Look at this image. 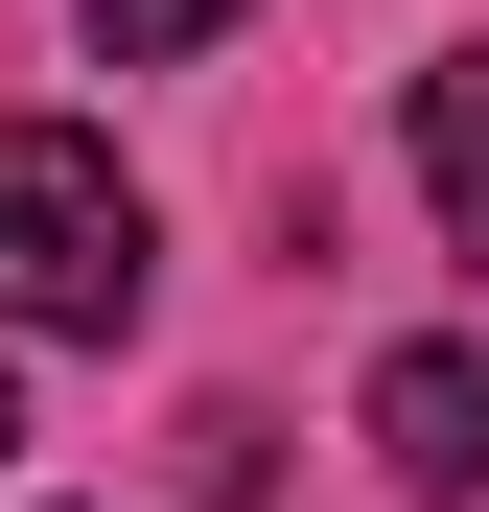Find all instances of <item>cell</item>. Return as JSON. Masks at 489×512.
Segmentation results:
<instances>
[{"label": "cell", "mask_w": 489, "mask_h": 512, "mask_svg": "<svg viewBox=\"0 0 489 512\" xmlns=\"http://www.w3.org/2000/svg\"><path fill=\"white\" fill-rule=\"evenodd\" d=\"M163 280V210L117 187L94 117H0V326H70V350H117Z\"/></svg>", "instance_id": "cell-1"}, {"label": "cell", "mask_w": 489, "mask_h": 512, "mask_svg": "<svg viewBox=\"0 0 489 512\" xmlns=\"http://www.w3.org/2000/svg\"><path fill=\"white\" fill-rule=\"evenodd\" d=\"M373 466L396 489H489V350H466V326L373 350Z\"/></svg>", "instance_id": "cell-2"}, {"label": "cell", "mask_w": 489, "mask_h": 512, "mask_svg": "<svg viewBox=\"0 0 489 512\" xmlns=\"http://www.w3.org/2000/svg\"><path fill=\"white\" fill-rule=\"evenodd\" d=\"M420 210L489 256V47H443V70H420Z\"/></svg>", "instance_id": "cell-3"}, {"label": "cell", "mask_w": 489, "mask_h": 512, "mask_svg": "<svg viewBox=\"0 0 489 512\" xmlns=\"http://www.w3.org/2000/svg\"><path fill=\"white\" fill-rule=\"evenodd\" d=\"M210 24H233V0H94V47H117V70H187Z\"/></svg>", "instance_id": "cell-4"}, {"label": "cell", "mask_w": 489, "mask_h": 512, "mask_svg": "<svg viewBox=\"0 0 489 512\" xmlns=\"http://www.w3.org/2000/svg\"><path fill=\"white\" fill-rule=\"evenodd\" d=\"M0 443H24V396H0Z\"/></svg>", "instance_id": "cell-5"}]
</instances>
